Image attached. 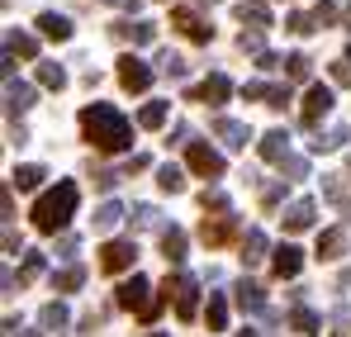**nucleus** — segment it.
<instances>
[{"label":"nucleus","mask_w":351,"mask_h":337,"mask_svg":"<svg viewBox=\"0 0 351 337\" xmlns=\"http://www.w3.org/2000/svg\"><path fill=\"white\" fill-rule=\"evenodd\" d=\"M285 143H290L285 133H266V143H261V152H266V157H280V152H285Z\"/></svg>","instance_id":"obj_22"},{"label":"nucleus","mask_w":351,"mask_h":337,"mask_svg":"<svg viewBox=\"0 0 351 337\" xmlns=\"http://www.w3.org/2000/svg\"><path fill=\"white\" fill-rule=\"evenodd\" d=\"M157 176H162V190H180V185H185V181H180V171H176V167H162Z\"/></svg>","instance_id":"obj_30"},{"label":"nucleus","mask_w":351,"mask_h":337,"mask_svg":"<svg viewBox=\"0 0 351 337\" xmlns=\"http://www.w3.org/2000/svg\"><path fill=\"white\" fill-rule=\"evenodd\" d=\"M119 214H123L119 205H105V209L95 214V224H100V228H114V224H119Z\"/></svg>","instance_id":"obj_28"},{"label":"nucleus","mask_w":351,"mask_h":337,"mask_svg":"<svg viewBox=\"0 0 351 337\" xmlns=\"http://www.w3.org/2000/svg\"><path fill=\"white\" fill-rule=\"evenodd\" d=\"M228 91H233V86H228V76H219V71L199 86V95H204V100H228Z\"/></svg>","instance_id":"obj_13"},{"label":"nucleus","mask_w":351,"mask_h":337,"mask_svg":"<svg viewBox=\"0 0 351 337\" xmlns=\"http://www.w3.org/2000/svg\"><path fill=\"white\" fill-rule=\"evenodd\" d=\"M71 209H76V185H71V181H62L58 190H48V195L34 205V224L43 228V233H58V228H66Z\"/></svg>","instance_id":"obj_2"},{"label":"nucleus","mask_w":351,"mask_h":337,"mask_svg":"<svg viewBox=\"0 0 351 337\" xmlns=\"http://www.w3.org/2000/svg\"><path fill=\"white\" fill-rule=\"evenodd\" d=\"M162 252H167V257H171V262H180V257H185V233H162Z\"/></svg>","instance_id":"obj_17"},{"label":"nucleus","mask_w":351,"mask_h":337,"mask_svg":"<svg viewBox=\"0 0 351 337\" xmlns=\"http://www.w3.org/2000/svg\"><path fill=\"white\" fill-rule=\"evenodd\" d=\"M318 252H342V233H337V228L323 233V237H318Z\"/></svg>","instance_id":"obj_26"},{"label":"nucleus","mask_w":351,"mask_h":337,"mask_svg":"<svg viewBox=\"0 0 351 337\" xmlns=\"http://www.w3.org/2000/svg\"><path fill=\"white\" fill-rule=\"evenodd\" d=\"M223 318H228V304L214 294V299H209V328H223Z\"/></svg>","instance_id":"obj_23"},{"label":"nucleus","mask_w":351,"mask_h":337,"mask_svg":"<svg viewBox=\"0 0 351 337\" xmlns=\"http://www.w3.org/2000/svg\"><path fill=\"white\" fill-rule=\"evenodd\" d=\"M38 29H43V38H71V19L66 14H38Z\"/></svg>","instance_id":"obj_10"},{"label":"nucleus","mask_w":351,"mask_h":337,"mask_svg":"<svg viewBox=\"0 0 351 337\" xmlns=\"http://www.w3.org/2000/svg\"><path fill=\"white\" fill-rule=\"evenodd\" d=\"M233 233H237V224H233V219H219V224H209V219H204V228H199V237H204L209 247H219V242H228Z\"/></svg>","instance_id":"obj_11"},{"label":"nucleus","mask_w":351,"mask_h":337,"mask_svg":"<svg viewBox=\"0 0 351 337\" xmlns=\"http://www.w3.org/2000/svg\"><path fill=\"white\" fill-rule=\"evenodd\" d=\"M10 53L34 57V53H38V43H34V38H24V34H14V38H10Z\"/></svg>","instance_id":"obj_24"},{"label":"nucleus","mask_w":351,"mask_h":337,"mask_svg":"<svg viewBox=\"0 0 351 337\" xmlns=\"http://www.w3.org/2000/svg\"><path fill=\"white\" fill-rule=\"evenodd\" d=\"M138 124H143V128H162V124H167V105H162V100L147 105V110L138 114Z\"/></svg>","instance_id":"obj_20"},{"label":"nucleus","mask_w":351,"mask_h":337,"mask_svg":"<svg viewBox=\"0 0 351 337\" xmlns=\"http://www.w3.org/2000/svg\"><path fill=\"white\" fill-rule=\"evenodd\" d=\"M43 328H66V309L62 304H48L43 309Z\"/></svg>","instance_id":"obj_21"},{"label":"nucleus","mask_w":351,"mask_h":337,"mask_svg":"<svg viewBox=\"0 0 351 337\" xmlns=\"http://www.w3.org/2000/svg\"><path fill=\"white\" fill-rule=\"evenodd\" d=\"M143 294H147V281H143V276H133V281L119 285V304H123V309H143V314H147L152 304H147Z\"/></svg>","instance_id":"obj_7"},{"label":"nucleus","mask_w":351,"mask_h":337,"mask_svg":"<svg viewBox=\"0 0 351 337\" xmlns=\"http://www.w3.org/2000/svg\"><path fill=\"white\" fill-rule=\"evenodd\" d=\"M214 133H219V138H228V148H247V143H252V128H247V124H237V119H219V124H214Z\"/></svg>","instance_id":"obj_9"},{"label":"nucleus","mask_w":351,"mask_h":337,"mask_svg":"<svg viewBox=\"0 0 351 337\" xmlns=\"http://www.w3.org/2000/svg\"><path fill=\"white\" fill-rule=\"evenodd\" d=\"M119 81H123V91H147V86H152V71H147L138 57H123V62H119Z\"/></svg>","instance_id":"obj_4"},{"label":"nucleus","mask_w":351,"mask_h":337,"mask_svg":"<svg viewBox=\"0 0 351 337\" xmlns=\"http://www.w3.org/2000/svg\"><path fill=\"white\" fill-rule=\"evenodd\" d=\"M285 67H290V76H308V62H304V57H290Z\"/></svg>","instance_id":"obj_33"},{"label":"nucleus","mask_w":351,"mask_h":337,"mask_svg":"<svg viewBox=\"0 0 351 337\" xmlns=\"http://www.w3.org/2000/svg\"><path fill=\"white\" fill-rule=\"evenodd\" d=\"M171 24L180 29V34H185V38H195V43H209V34H214V29H204V24H199V19L190 14V10H176Z\"/></svg>","instance_id":"obj_8"},{"label":"nucleus","mask_w":351,"mask_h":337,"mask_svg":"<svg viewBox=\"0 0 351 337\" xmlns=\"http://www.w3.org/2000/svg\"><path fill=\"white\" fill-rule=\"evenodd\" d=\"M290 29H294V34H313V19H308V14H294Z\"/></svg>","instance_id":"obj_32"},{"label":"nucleus","mask_w":351,"mask_h":337,"mask_svg":"<svg viewBox=\"0 0 351 337\" xmlns=\"http://www.w3.org/2000/svg\"><path fill=\"white\" fill-rule=\"evenodd\" d=\"M81 128H86V138H90L95 148H105V152H119V148L133 143V128H128V119H123L114 105H90V110H81Z\"/></svg>","instance_id":"obj_1"},{"label":"nucleus","mask_w":351,"mask_h":337,"mask_svg":"<svg viewBox=\"0 0 351 337\" xmlns=\"http://www.w3.org/2000/svg\"><path fill=\"white\" fill-rule=\"evenodd\" d=\"M152 337H162V333H152Z\"/></svg>","instance_id":"obj_35"},{"label":"nucleus","mask_w":351,"mask_h":337,"mask_svg":"<svg viewBox=\"0 0 351 337\" xmlns=\"http://www.w3.org/2000/svg\"><path fill=\"white\" fill-rule=\"evenodd\" d=\"M19 190H34L38 181H43V167H14V176H10Z\"/></svg>","instance_id":"obj_15"},{"label":"nucleus","mask_w":351,"mask_h":337,"mask_svg":"<svg viewBox=\"0 0 351 337\" xmlns=\"http://www.w3.org/2000/svg\"><path fill=\"white\" fill-rule=\"evenodd\" d=\"M328 110H332V91H328V86H313L308 100H304V124H318Z\"/></svg>","instance_id":"obj_6"},{"label":"nucleus","mask_w":351,"mask_h":337,"mask_svg":"<svg viewBox=\"0 0 351 337\" xmlns=\"http://www.w3.org/2000/svg\"><path fill=\"white\" fill-rule=\"evenodd\" d=\"M38 81H43V86H53V91H62V86H66V71H62L58 62H43V71H38Z\"/></svg>","instance_id":"obj_19"},{"label":"nucleus","mask_w":351,"mask_h":337,"mask_svg":"<svg viewBox=\"0 0 351 337\" xmlns=\"http://www.w3.org/2000/svg\"><path fill=\"white\" fill-rule=\"evenodd\" d=\"M237 299H242L247 309H261V290H256V285H242V290H237Z\"/></svg>","instance_id":"obj_27"},{"label":"nucleus","mask_w":351,"mask_h":337,"mask_svg":"<svg viewBox=\"0 0 351 337\" xmlns=\"http://www.w3.org/2000/svg\"><path fill=\"white\" fill-rule=\"evenodd\" d=\"M190 171H199V176H223V157H219L214 148H204V143H190Z\"/></svg>","instance_id":"obj_5"},{"label":"nucleus","mask_w":351,"mask_h":337,"mask_svg":"<svg viewBox=\"0 0 351 337\" xmlns=\"http://www.w3.org/2000/svg\"><path fill=\"white\" fill-rule=\"evenodd\" d=\"M347 57H351V48H347Z\"/></svg>","instance_id":"obj_36"},{"label":"nucleus","mask_w":351,"mask_h":337,"mask_svg":"<svg viewBox=\"0 0 351 337\" xmlns=\"http://www.w3.org/2000/svg\"><path fill=\"white\" fill-rule=\"evenodd\" d=\"M285 224H290L294 233H299V228H308V224H313V205H308V200H299V205H290Z\"/></svg>","instance_id":"obj_14"},{"label":"nucleus","mask_w":351,"mask_h":337,"mask_svg":"<svg viewBox=\"0 0 351 337\" xmlns=\"http://www.w3.org/2000/svg\"><path fill=\"white\" fill-rule=\"evenodd\" d=\"M162 71H167V76H185V62L176 53H162Z\"/></svg>","instance_id":"obj_29"},{"label":"nucleus","mask_w":351,"mask_h":337,"mask_svg":"<svg viewBox=\"0 0 351 337\" xmlns=\"http://www.w3.org/2000/svg\"><path fill=\"white\" fill-rule=\"evenodd\" d=\"M5 95H10V110H29V105H34V91H29V86H14V81H10Z\"/></svg>","instance_id":"obj_16"},{"label":"nucleus","mask_w":351,"mask_h":337,"mask_svg":"<svg viewBox=\"0 0 351 337\" xmlns=\"http://www.w3.org/2000/svg\"><path fill=\"white\" fill-rule=\"evenodd\" d=\"M294 328H299V333H313V328H318V318H313L308 309H299V314H294Z\"/></svg>","instance_id":"obj_31"},{"label":"nucleus","mask_w":351,"mask_h":337,"mask_svg":"<svg viewBox=\"0 0 351 337\" xmlns=\"http://www.w3.org/2000/svg\"><path fill=\"white\" fill-rule=\"evenodd\" d=\"M133 257H138V247H133V242H105L100 266H105V271H128V266H133Z\"/></svg>","instance_id":"obj_3"},{"label":"nucleus","mask_w":351,"mask_h":337,"mask_svg":"<svg viewBox=\"0 0 351 337\" xmlns=\"http://www.w3.org/2000/svg\"><path fill=\"white\" fill-rule=\"evenodd\" d=\"M242 337H252V333H242Z\"/></svg>","instance_id":"obj_34"},{"label":"nucleus","mask_w":351,"mask_h":337,"mask_svg":"<svg viewBox=\"0 0 351 337\" xmlns=\"http://www.w3.org/2000/svg\"><path fill=\"white\" fill-rule=\"evenodd\" d=\"M271 266H276V276H280V281H285V276H294V271H299V247H280Z\"/></svg>","instance_id":"obj_12"},{"label":"nucleus","mask_w":351,"mask_h":337,"mask_svg":"<svg viewBox=\"0 0 351 337\" xmlns=\"http://www.w3.org/2000/svg\"><path fill=\"white\" fill-rule=\"evenodd\" d=\"M81 281H86V271H81V266H66V271H58V276H53V285H58V290H81Z\"/></svg>","instance_id":"obj_18"},{"label":"nucleus","mask_w":351,"mask_h":337,"mask_svg":"<svg viewBox=\"0 0 351 337\" xmlns=\"http://www.w3.org/2000/svg\"><path fill=\"white\" fill-rule=\"evenodd\" d=\"M242 252H247V262H256V257L266 252V237H261V233H247V247H242Z\"/></svg>","instance_id":"obj_25"}]
</instances>
